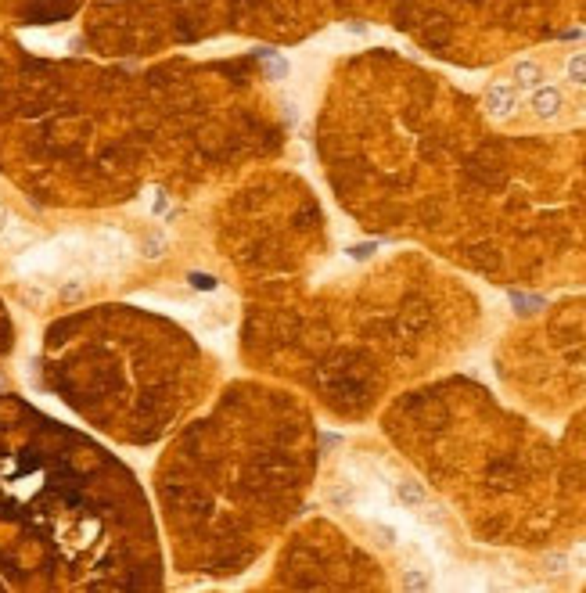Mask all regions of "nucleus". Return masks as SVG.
Returning <instances> with one entry per match:
<instances>
[{"mask_svg": "<svg viewBox=\"0 0 586 593\" xmlns=\"http://www.w3.org/2000/svg\"><path fill=\"white\" fill-rule=\"evenodd\" d=\"M127 475L51 421H0V586H119L140 554Z\"/></svg>", "mask_w": 586, "mask_h": 593, "instance_id": "nucleus-1", "label": "nucleus"}, {"mask_svg": "<svg viewBox=\"0 0 586 593\" xmlns=\"http://www.w3.org/2000/svg\"><path fill=\"white\" fill-rule=\"evenodd\" d=\"M529 108H532V115H536V119H557V115H561V108H564V90L543 79L539 87H532V90H529Z\"/></svg>", "mask_w": 586, "mask_h": 593, "instance_id": "nucleus-2", "label": "nucleus"}, {"mask_svg": "<svg viewBox=\"0 0 586 593\" xmlns=\"http://www.w3.org/2000/svg\"><path fill=\"white\" fill-rule=\"evenodd\" d=\"M518 108V90L511 87V83H493V87L486 90V112L493 119H511Z\"/></svg>", "mask_w": 586, "mask_h": 593, "instance_id": "nucleus-3", "label": "nucleus"}, {"mask_svg": "<svg viewBox=\"0 0 586 593\" xmlns=\"http://www.w3.org/2000/svg\"><path fill=\"white\" fill-rule=\"evenodd\" d=\"M564 76H569L572 87H586V54L583 51L569 54V61H564Z\"/></svg>", "mask_w": 586, "mask_h": 593, "instance_id": "nucleus-4", "label": "nucleus"}, {"mask_svg": "<svg viewBox=\"0 0 586 593\" xmlns=\"http://www.w3.org/2000/svg\"><path fill=\"white\" fill-rule=\"evenodd\" d=\"M396 496H400L407 507H417V503H425V489L417 482H400L396 485Z\"/></svg>", "mask_w": 586, "mask_h": 593, "instance_id": "nucleus-5", "label": "nucleus"}]
</instances>
